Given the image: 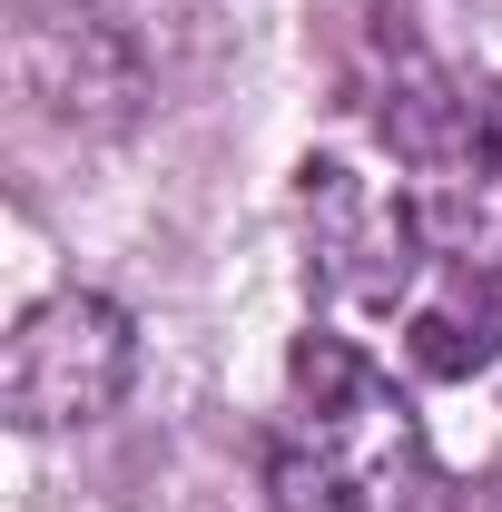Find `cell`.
<instances>
[{
    "label": "cell",
    "mask_w": 502,
    "mask_h": 512,
    "mask_svg": "<svg viewBox=\"0 0 502 512\" xmlns=\"http://www.w3.org/2000/svg\"><path fill=\"white\" fill-rule=\"evenodd\" d=\"M404 345H414V365L434 384H463V375H483L502 355V325H493V306H424Z\"/></svg>",
    "instance_id": "cell-6"
},
{
    "label": "cell",
    "mask_w": 502,
    "mask_h": 512,
    "mask_svg": "<svg viewBox=\"0 0 502 512\" xmlns=\"http://www.w3.org/2000/svg\"><path fill=\"white\" fill-rule=\"evenodd\" d=\"M414 217H424V247L453 256L463 276L502 266V79L463 89V109L443 128V148L414 178Z\"/></svg>",
    "instance_id": "cell-4"
},
{
    "label": "cell",
    "mask_w": 502,
    "mask_h": 512,
    "mask_svg": "<svg viewBox=\"0 0 502 512\" xmlns=\"http://www.w3.org/2000/svg\"><path fill=\"white\" fill-rule=\"evenodd\" d=\"M306 227H315V286L335 306H404L424 266V217L414 197L365 188L355 168L315 158L306 168Z\"/></svg>",
    "instance_id": "cell-3"
},
{
    "label": "cell",
    "mask_w": 502,
    "mask_h": 512,
    "mask_svg": "<svg viewBox=\"0 0 502 512\" xmlns=\"http://www.w3.org/2000/svg\"><path fill=\"white\" fill-rule=\"evenodd\" d=\"M128 375H138V325L109 296H50L30 306L20 335H10V375H0V404L20 434H69V424H99L119 414Z\"/></svg>",
    "instance_id": "cell-2"
},
{
    "label": "cell",
    "mask_w": 502,
    "mask_h": 512,
    "mask_svg": "<svg viewBox=\"0 0 502 512\" xmlns=\"http://www.w3.org/2000/svg\"><path fill=\"white\" fill-rule=\"evenodd\" d=\"M10 69H20V89H30L50 119H69V128H119L128 109H138V89H148L138 50H128L99 10H20Z\"/></svg>",
    "instance_id": "cell-5"
},
{
    "label": "cell",
    "mask_w": 502,
    "mask_h": 512,
    "mask_svg": "<svg viewBox=\"0 0 502 512\" xmlns=\"http://www.w3.org/2000/svg\"><path fill=\"white\" fill-rule=\"evenodd\" d=\"M424 493V424L345 335H296L286 404L266 424L276 512H404Z\"/></svg>",
    "instance_id": "cell-1"
}]
</instances>
